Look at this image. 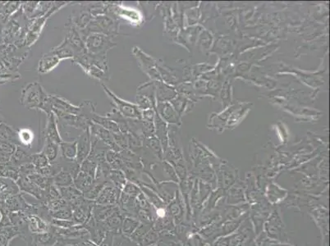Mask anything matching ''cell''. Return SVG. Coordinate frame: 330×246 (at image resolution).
Instances as JSON below:
<instances>
[{
  "label": "cell",
  "instance_id": "15",
  "mask_svg": "<svg viewBox=\"0 0 330 246\" xmlns=\"http://www.w3.org/2000/svg\"><path fill=\"white\" fill-rule=\"evenodd\" d=\"M157 215L159 218H163V217H165V210L163 208H159V209L157 210Z\"/></svg>",
  "mask_w": 330,
  "mask_h": 246
},
{
  "label": "cell",
  "instance_id": "8",
  "mask_svg": "<svg viewBox=\"0 0 330 246\" xmlns=\"http://www.w3.org/2000/svg\"><path fill=\"white\" fill-rule=\"evenodd\" d=\"M60 58L58 56L50 52L49 54H45L43 58L39 62L38 71L41 73H47L51 71L54 67L58 66L60 62Z\"/></svg>",
  "mask_w": 330,
  "mask_h": 246
},
{
  "label": "cell",
  "instance_id": "5",
  "mask_svg": "<svg viewBox=\"0 0 330 246\" xmlns=\"http://www.w3.org/2000/svg\"><path fill=\"white\" fill-rule=\"evenodd\" d=\"M55 117L54 113L48 114L47 124H46V128H45V137H46V139H50L51 142L60 145L62 140L61 139L60 135H59Z\"/></svg>",
  "mask_w": 330,
  "mask_h": 246
},
{
  "label": "cell",
  "instance_id": "16",
  "mask_svg": "<svg viewBox=\"0 0 330 246\" xmlns=\"http://www.w3.org/2000/svg\"><path fill=\"white\" fill-rule=\"evenodd\" d=\"M206 246H210V245H206Z\"/></svg>",
  "mask_w": 330,
  "mask_h": 246
},
{
  "label": "cell",
  "instance_id": "13",
  "mask_svg": "<svg viewBox=\"0 0 330 246\" xmlns=\"http://www.w3.org/2000/svg\"><path fill=\"white\" fill-rule=\"evenodd\" d=\"M45 154L50 159H54L58 154V145L49 139H45Z\"/></svg>",
  "mask_w": 330,
  "mask_h": 246
},
{
  "label": "cell",
  "instance_id": "14",
  "mask_svg": "<svg viewBox=\"0 0 330 246\" xmlns=\"http://www.w3.org/2000/svg\"><path fill=\"white\" fill-rule=\"evenodd\" d=\"M91 20L92 19H91V16H90V13H83L80 15L79 18L76 21V24L79 27H85Z\"/></svg>",
  "mask_w": 330,
  "mask_h": 246
},
{
  "label": "cell",
  "instance_id": "10",
  "mask_svg": "<svg viewBox=\"0 0 330 246\" xmlns=\"http://www.w3.org/2000/svg\"><path fill=\"white\" fill-rule=\"evenodd\" d=\"M93 122L95 124L100 125L104 128L106 129L108 131L112 133H118L121 132L120 128L118 125L112 121L110 118L107 117H102V116L97 115L94 114L92 118Z\"/></svg>",
  "mask_w": 330,
  "mask_h": 246
},
{
  "label": "cell",
  "instance_id": "11",
  "mask_svg": "<svg viewBox=\"0 0 330 246\" xmlns=\"http://www.w3.org/2000/svg\"><path fill=\"white\" fill-rule=\"evenodd\" d=\"M61 150L62 154L68 158H74L77 154V142H62L60 144Z\"/></svg>",
  "mask_w": 330,
  "mask_h": 246
},
{
  "label": "cell",
  "instance_id": "1",
  "mask_svg": "<svg viewBox=\"0 0 330 246\" xmlns=\"http://www.w3.org/2000/svg\"><path fill=\"white\" fill-rule=\"evenodd\" d=\"M48 94L38 82L28 84L22 90L21 102L27 109H40L47 99Z\"/></svg>",
  "mask_w": 330,
  "mask_h": 246
},
{
  "label": "cell",
  "instance_id": "7",
  "mask_svg": "<svg viewBox=\"0 0 330 246\" xmlns=\"http://www.w3.org/2000/svg\"><path fill=\"white\" fill-rule=\"evenodd\" d=\"M283 229V223L281 222L279 215L275 210L273 213V215L270 218V219H269L268 223L266 224V230H267L268 235H270V237L279 239L282 235Z\"/></svg>",
  "mask_w": 330,
  "mask_h": 246
},
{
  "label": "cell",
  "instance_id": "3",
  "mask_svg": "<svg viewBox=\"0 0 330 246\" xmlns=\"http://www.w3.org/2000/svg\"><path fill=\"white\" fill-rule=\"evenodd\" d=\"M104 90H105L108 96L111 98L113 101L114 106H115V110L123 116L124 118H140V110H138L139 107L137 105L133 104V103L127 102V101L123 100L122 98H118L117 95L112 92L111 90L107 87V86L103 85Z\"/></svg>",
  "mask_w": 330,
  "mask_h": 246
},
{
  "label": "cell",
  "instance_id": "9",
  "mask_svg": "<svg viewBox=\"0 0 330 246\" xmlns=\"http://www.w3.org/2000/svg\"><path fill=\"white\" fill-rule=\"evenodd\" d=\"M119 17L126 20L131 24H139L142 19V16L140 15L139 12L135 9L127 7L118 6L115 10Z\"/></svg>",
  "mask_w": 330,
  "mask_h": 246
},
{
  "label": "cell",
  "instance_id": "4",
  "mask_svg": "<svg viewBox=\"0 0 330 246\" xmlns=\"http://www.w3.org/2000/svg\"><path fill=\"white\" fill-rule=\"evenodd\" d=\"M50 103H51L52 112L58 111L63 114H71V115H79L80 106H75L65 100L64 98L56 95H49Z\"/></svg>",
  "mask_w": 330,
  "mask_h": 246
},
{
  "label": "cell",
  "instance_id": "2",
  "mask_svg": "<svg viewBox=\"0 0 330 246\" xmlns=\"http://www.w3.org/2000/svg\"><path fill=\"white\" fill-rule=\"evenodd\" d=\"M85 46L89 55L105 56L108 49L113 47V43L108 36L94 33L87 37L85 41Z\"/></svg>",
  "mask_w": 330,
  "mask_h": 246
},
{
  "label": "cell",
  "instance_id": "6",
  "mask_svg": "<svg viewBox=\"0 0 330 246\" xmlns=\"http://www.w3.org/2000/svg\"><path fill=\"white\" fill-rule=\"evenodd\" d=\"M77 142V155L80 159H84L88 155L91 149V133L90 128L84 131L78 138Z\"/></svg>",
  "mask_w": 330,
  "mask_h": 246
},
{
  "label": "cell",
  "instance_id": "12",
  "mask_svg": "<svg viewBox=\"0 0 330 246\" xmlns=\"http://www.w3.org/2000/svg\"><path fill=\"white\" fill-rule=\"evenodd\" d=\"M18 138L20 142L23 144L24 146H30V144L32 143L34 135L32 131L29 129H22L18 132Z\"/></svg>",
  "mask_w": 330,
  "mask_h": 246
}]
</instances>
